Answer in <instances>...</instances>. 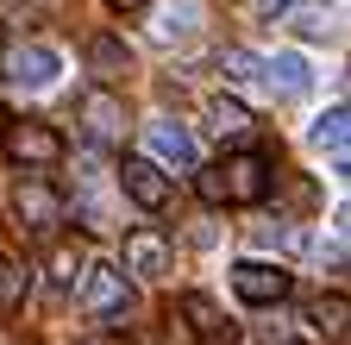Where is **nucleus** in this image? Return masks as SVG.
<instances>
[{
	"label": "nucleus",
	"instance_id": "nucleus-13",
	"mask_svg": "<svg viewBox=\"0 0 351 345\" xmlns=\"http://www.w3.org/2000/svg\"><path fill=\"white\" fill-rule=\"evenodd\" d=\"M88 69L101 75V88H107V82H119V75H132V51H125V38H95V45H88Z\"/></svg>",
	"mask_w": 351,
	"mask_h": 345
},
{
	"label": "nucleus",
	"instance_id": "nucleus-9",
	"mask_svg": "<svg viewBox=\"0 0 351 345\" xmlns=\"http://www.w3.org/2000/svg\"><path fill=\"white\" fill-rule=\"evenodd\" d=\"M125 270H132V276H163V270H169V245H163V233H151V226L125 233Z\"/></svg>",
	"mask_w": 351,
	"mask_h": 345
},
{
	"label": "nucleus",
	"instance_id": "nucleus-18",
	"mask_svg": "<svg viewBox=\"0 0 351 345\" xmlns=\"http://www.w3.org/2000/svg\"><path fill=\"white\" fill-rule=\"evenodd\" d=\"M25 301V270L13 264V257H0V314H13Z\"/></svg>",
	"mask_w": 351,
	"mask_h": 345
},
{
	"label": "nucleus",
	"instance_id": "nucleus-6",
	"mask_svg": "<svg viewBox=\"0 0 351 345\" xmlns=\"http://www.w3.org/2000/svg\"><path fill=\"white\" fill-rule=\"evenodd\" d=\"M119 189H125V201H138V207H169V176H163V163H151V157H125L119 163Z\"/></svg>",
	"mask_w": 351,
	"mask_h": 345
},
{
	"label": "nucleus",
	"instance_id": "nucleus-11",
	"mask_svg": "<svg viewBox=\"0 0 351 345\" xmlns=\"http://www.w3.org/2000/svg\"><path fill=\"white\" fill-rule=\"evenodd\" d=\"M176 314H182V320H189V326H195L207 345H226V339H232V320L219 314L207 295H182V301H176Z\"/></svg>",
	"mask_w": 351,
	"mask_h": 345
},
{
	"label": "nucleus",
	"instance_id": "nucleus-21",
	"mask_svg": "<svg viewBox=\"0 0 351 345\" xmlns=\"http://www.w3.org/2000/svg\"><path fill=\"white\" fill-rule=\"evenodd\" d=\"M195 195H201L207 207H226V182H219V163H213V169H195Z\"/></svg>",
	"mask_w": 351,
	"mask_h": 345
},
{
	"label": "nucleus",
	"instance_id": "nucleus-16",
	"mask_svg": "<svg viewBox=\"0 0 351 345\" xmlns=\"http://www.w3.org/2000/svg\"><path fill=\"white\" fill-rule=\"evenodd\" d=\"M345 126H351L345 101H339V107H326V113L314 119V145H320V151H332V157H345Z\"/></svg>",
	"mask_w": 351,
	"mask_h": 345
},
{
	"label": "nucleus",
	"instance_id": "nucleus-17",
	"mask_svg": "<svg viewBox=\"0 0 351 345\" xmlns=\"http://www.w3.org/2000/svg\"><path fill=\"white\" fill-rule=\"evenodd\" d=\"M345 320H351L345 295H320L314 301V326H326V339H345Z\"/></svg>",
	"mask_w": 351,
	"mask_h": 345
},
{
	"label": "nucleus",
	"instance_id": "nucleus-2",
	"mask_svg": "<svg viewBox=\"0 0 351 345\" xmlns=\"http://www.w3.org/2000/svg\"><path fill=\"white\" fill-rule=\"evenodd\" d=\"M13 213H19V226L25 233H57L63 226V195L44 182V176H19V189H13Z\"/></svg>",
	"mask_w": 351,
	"mask_h": 345
},
{
	"label": "nucleus",
	"instance_id": "nucleus-24",
	"mask_svg": "<svg viewBox=\"0 0 351 345\" xmlns=\"http://www.w3.org/2000/svg\"><path fill=\"white\" fill-rule=\"evenodd\" d=\"M295 7V0H263V13H289Z\"/></svg>",
	"mask_w": 351,
	"mask_h": 345
},
{
	"label": "nucleus",
	"instance_id": "nucleus-25",
	"mask_svg": "<svg viewBox=\"0 0 351 345\" xmlns=\"http://www.w3.org/2000/svg\"><path fill=\"white\" fill-rule=\"evenodd\" d=\"M7 119H13V113H0V132H7Z\"/></svg>",
	"mask_w": 351,
	"mask_h": 345
},
{
	"label": "nucleus",
	"instance_id": "nucleus-23",
	"mask_svg": "<svg viewBox=\"0 0 351 345\" xmlns=\"http://www.w3.org/2000/svg\"><path fill=\"white\" fill-rule=\"evenodd\" d=\"M113 13H138V7H151V0H107Z\"/></svg>",
	"mask_w": 351,
	"mask_h": 345
},
{
	"label": "nucleus",
	"instance_id": "nucleus-12",
	"mask_svg": "<svg viewBox=\"0 0 351 345\" xmlns=\"http://www.w3.org/2000/svg\"><path fill=\"white\" fill-rule=\"evenodd\" d=\"M289 32L307 38V45H332V38H339V13L307 0V7H289Z\"/></svg>",
	"mask_w": 351,
	"mask_h": 345
},
{
	"label": "nucleus",
	"instance_id": "nucleus-10",
	"mask_svg": "<svg viewBox=\"0 0 351 345\" xmlns=\"http://www.w3.org/2000/svg\"><path fill=\"white\" fill-rule=\"evenodd\" d=\"M151 151H157V163H176V169H201V157H195V139H189V126H176V119H151Z\"/></svg>",
	"mask_w": 351,
	"mask_h": 345
},
{
	"label": "nucleus",
	"instance_id": "nucleus-8",
	"mask_svg": "<svg viewBox=\"0 0 351 345\" xmlns=\"http://www.w3.org/2000/svg\"><path fill=\"white\" fill-rule=\"evenodd\" d=\"M7 75L19 82V88H51V82L63 75V57H57L51 45H19V51L7 57Z\"/></svg>",
	"mask_w": 351,
	"mask_h": 345
},
{
	"label": "nucleus",
	"instance_id": "nucleus-20",
	"mask_svg": "<svg viewBox=\"0 0 351 345\" xmlns=\"http://www.w3.org/2000/svg\"><path fill=\"white\" fill-rule=\"evenodd\" d=\"M75 276H82V251H75V245H57V251H51V283L69 289Z\"/></svg>",
	"mask_w": 351,
	"mask_h": 345
},
{
	"label": "nucleus",
	"instance_id": "nucleus-3",
	"mask_svg": "<svg viewBox=\"0 0 351 345\" xmlns=\"http://www.w3.org/2000/svg\"><path fill=\"white\" fill-rule=\"evenodd\" d=\"M219 182H226V207H251L270 195V157L263 151H239L219 163Z\"/></svg>",
	"mask_w": 351,
	"mask_h": 345
},
{
	"label": "nucleus",
	"instance_id": "nucleus-22",
	"mask_svg": "<svg viewBox=\"0 0 351 345\" xmlns=\"http://www.w3.org/2000/svg\"><path fill=\"white\" fill-rule=\"evenodd\" d=\"M219 69H232V75H257L263 63H257L251 51H226V57H219Z\"/></svg>",
	"mask_w": 351,
	"mask_h": 345
},
{
	"label": "nucleus",
	"instance_id": "nucleus-4",
	"mask_svg": "<svg viewBox=\"0 0 351 345\" xmlns=\"http://www.w3.org/2000/svg\"><path fill=\"white\" fill-rule=\"evenodd\" d=\"M289 270L282 264H263V257H245V264H232V289L239 301H251V308H276V301H289Z\"/></svg>",
	"mask_w": 351,
	"mask_h": 345
},
{
	"label": "nucleus",
	"instance_id": "nucleus-1",
	"mask_svg": "<svg viewBox=\"0 0 351 345\" xmlns=\"http://www.w3.org/2000/svg\"><path fill=\"white\" fill-rule=\"evenodd\" d=\"M0 151H7L19 169H51V163H63V139H57L44 119H7Z\"/></svg>",
	"mask_w": 351,
	"mask_h": 345
},
{
	"label": "nucleus",
	"instance_id": "nucleus-7",
	"mask_svg": "<svg viewBox=\"0 0 351 345\" xmlns=\"http://www.w3.org/2000/svg\"><path fill=\"white\" fill-rule=\"evenodd\" d=\"M82 308L88 314H119L125 308V270L119 264H82Z\"/></svg>",
	"mask_w": 351,
	"mask_h": 345
},
{
	"label": "nucleus",
	"instance_id": "nucleus-5",
	"mask_svg": "<svg viewBox=\"0 0 351 345\" xmlns=\"http://www.w3.org/2000/svg\"><path fill=\"white\" fill-rule=\"evenodd\" d=\"M82 126H88L95 145H119L125 139V101L113 88H88L82 95Z\"/></svg>",
	"mask_w": 351,
	"mask_h": 345
},
{
	"label": "nucleus",
	"instance_id": "nucleus-14",
	"mask_svg": "<svg viewBox=\"0 0 351 345\" xmlns=\"http://www.w3.org/2000/svg\"><path fill=\"white\" fill-rule=\"evenodd\" d=\"M207 126H213L219 139H251V126H257V119H251V107H245V101L219 95V101L207 107Z\"/></svg>",
	"mask_w": 351,
	"mask_h": 345
},
{
	"label": "nucleus",
	"instance_id": "nucleus-19",
	"mask_svg": "<svg viewBox=\"0 0 351 345\" xmlns=\"http://www.w3.org/2000/svg\"><path fill=\"white\" fill-rule=\"evenodd\" d=\"M189 19H195V7H169V13L151 25V32H157V45H176V38H189V32H195Z\"/></svg>",
	"mask_w": 351,
	"mask_h": 345
},
{
	"label": "nucleus",
	"instance_id": "nucleus-15",
	"mask_svg": "<svg viewBox=\"0 0 351 345\" xmlns=\"http://www.w3.org/2000/svg\"><path fill=\"white\" fill-rule=\"evenodd\" d=\"M263 75H270L282 95H307V82H314V75H307V57H295V51L270 57V63H263Z\"/></svg>",
	"mask_w": 351,
	"mask_h": 345
}]
</instances>
